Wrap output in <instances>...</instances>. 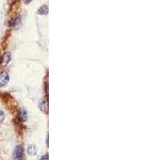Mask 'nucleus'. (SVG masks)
Masks as SVG:
<instances>
[{"label": "nucleus", "mask_w": 160, "mask_h": 160, "mask_svg": "<svg viewBox=\"0 0 160 160\" xmlns=\"http://www.w3.org/2000/svg\"><path fill=\"white\" fill-rule=\"evenodd\" d=\"M23 157V148L21 146H17L13 153V158L15 160H21Z\"/></svg>", "instance_id": "obj_1"}, {"label": "nucleus", "mask_w": 160, "mask_h": 160, "mask_svg": "<svg viewBox=\"0 0 160 160\" xmlns=\"http://www.w3.org/2000/svg\"><path fill=\"white\" fill-rule=\"evenodd\" d=\"M9 82V75L6 71L0 72V87H5Z\"/></svg>", "instance_id": "obj_2"}, {"label": "nucleus", "mask_w": 160, "mask_h": 160, "mask_svg": "<svg viewBox=\"0 0 160 160\" xmlns=\"http://www.w3.org/2000/svg\"><path fill=\"white\" fill-rule=\"evenodd\" d=\"M19 116L22 122H25L27 119V112L24 108H21L19 111Z\"/></svg>", "instance_id": "obj_3"}, {"label": "nucleus", "mask_w": 160, "mask_h": 160, "mask_svg": "<svg viewBox=\"0 0 160 160\" xmlns=\"http://www.w3.org/2000/svg\"><path fill=\"white\" fill-rule=\"evenodd\" d=\"M10 61H11V54L9 52H7L2 57L1 63H2V65H7Z\"/></svg>", "instance_id": "obj_4"}, {"label": "nucleus", "mask_w": 160, "mask_h": 160, "mask_svg": "<svg viewBox=\"0 0 160 160\" xmlns=\"http://www.w3.org/2000/svg\"><path fill=\"white\" fill-rule=\"evenodd\" d=\"M48 13V7L47 6L44 5V6H42L41 7L39 8L38 11H37V14L39 15H47Z\"/></svg>", "instance_id": "obj_5"}, {"label": "nucleus", "mask_w": 160, "mask_h": 160, "mask_svg": "<svg viewBox=\"0 0 160 160\" xmlns=\"http://www.w3.org/2000/svg\"><path fill=\"white\" fill-rule=\"evenodd\" d=\"M27 153L30 155H35L37 153V147L35 145H30L27 148Z\"/></svg>", "instance_id": "obj_6"}, {"label": "nucleus", "mask_w": 160, "mask_h": 160, "mask_svg": "<svg viewBox=\"0 0 160 160\" xmlns=\"http://www.w3.org/2000/svg\"><path fill=\"white\" fill-rule=\"evenodd\" d=\"M39 108L40 110L42 111H43L44 113L48 111V105H47V103L45 101V100H43L39 104Z\"/></svg>", "instance_id": "obj_7"}, {"label": "nucleus", "mask_w": 160, "mask_h": 160, "mask_svg": "<svg viewBox=\"0 0 160 160\" xmlns=\"http://www.w3.org/2000/svg\"><path fill=\"white\" fill-rule=\"evenodd\" d=\"M4 118H5V114L2 110H0V123L3 121Z\"/></svg>", "instance_id": "obj_8"}, {"label": "nucleus", "mask_w": 160, "mask_h": 160, "mask_svg": "<svg viewBox=\"0 0 160 160\" xmlns=\"http://www.w3.org/2000/svg\"><path fill=\"white\" fill-rule=\"evenodd\" d=\"M40 160H49L48 159V155H44L43 156L41 159H40Z\"/></svg>", "instance_id": "obj_9"}, {"label": "nucleus", "mask_w": 160, "mask_h": 160, "mask_svg": "<svg viewBox=\"0 0 160 160\" xmlns=\"http://www.w3.org/2000/svg\"><path fill=\"white\" fill-rule=\"evenodd\" d=\"M32 0H24V2H25V4H29L31 2Z\"/></svg>", "instance_id": "obj_10"}, {"label": "nucleus", "mask_w": 160, "mask_h": 160, "mask_svg": "<svg viewBox=\"0 0 160 160\" xmlns=\"http://www.w3.org/2000/svg\"><path fill=\"white\" fill-rule=\"evenodd\" d=\"M13 1H14V0H13Z\"/></svg>", "instance_id": "obj_11"}]
</instances>
